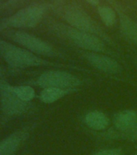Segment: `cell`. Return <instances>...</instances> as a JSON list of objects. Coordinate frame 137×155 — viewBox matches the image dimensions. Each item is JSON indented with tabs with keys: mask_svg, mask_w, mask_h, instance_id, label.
I'll list each match as a JSON object with an SVG mask.
<instances>
[{
	"mask_svg": "<svg viewBox=\"0 0 137 155\" xmlns=\"http://www.w3.org/2000/svg\"><path fill=\"white\" fill-rule=\"evenodd\" d=\"M65 18L72 28L97 36H102L103 38L106 37L94 20L82 10L72 7L65 12Z\"/></svg>",
	"mask_w": 137,
	"mask_h": 155,
	"instance_id": "cell-6",
	"label": "cell"
},
{
	"mask_svg": "<svg viewBox=\"0 0 137 155\" xmlns=\"http://www.w3.org/2000/svg\"><path fill=\"white\" fill-rule=\"evenodd\" d=\"M87 2H89L90 5H93V6H95V5H98L99 0H86Z\"/></svg>",
	"mask_w": 137,
	"mask_h": 155,
	"instance_id": "cell-18",
	"label": "cell"
},
{
	"mask_svg": "<svg viewBox=\"0 0 137 155\" xmlns=\"http://www.w3.org/2000/svg\"><path fill=\"white\" fill-rule=\"evenodd\" d=\"M0 107L6 120L24 115L31 108V102L24 101L11 88V83L0 79Z\"/></svg>",
	"mask_w": 137,
	"mask_h": 155,
	"instance_id": "cell-3",
	"label": "cell"
},
{
	"mask_svg": "<svg viewBox=\"0 0 137 155\" xmlns=\"http://www.w3.org/2000/svg\"><path fill=\"white\" fill-rule=\"evenodd\" d=\"M44 88L54 87L71 90L81 85V80L75 75L61 70H48L42 73L34 82Z\"/></svg>",
	"mask_w": 137,
	"mask_h": 155,
	"instance_id": "cell-5",
	"label": "cell"
},
{
	"mask_svg": "<svg viewBox=\"0 0 137 155\" xmlns=\"http://www.w3.org/2000/svg\"><path fill=\"white\" fill-rule=\"evenodd\" d=\"M137 122V113L133 110H124L113 117V124L116 129L127 134L135 127Z\"/></svg>",
	"mask_w": 137,
	"mask_h": 155,
	"instance_id": "cell-10",
	"label": "cell"
},
{
	"mask_svg": "<svg viewBox=\"0 0 137 155\" xmlns=\"http://www.w3.org/2000/svg\"><path fill=\"white\" fill-rule=\"evenodd\" d=\"M4 69L0 65V79H2L3 76H4Z\"/></svg>",
	"mask_w": 137,
	"mask_h": 155,
	"instance_id": "cell-19",
	"label": "cell"
},
{
	"mask_svg": "<svg viewBox=\"0 0 137 155\" xmlns=\"http://www.w3.org/2000/svg\"><path fill=\"white\" fill-rule=\"evenodd\" d=\"M65 34L73 43L83 50L93 53L104 52L106 50L103 41L95 35L79 31L72 27L65 28Z\"/></svg>",
	"mask_w": 137,
	"mask_h": 155,
	"instance_id": "cell-7",
	"label": "cell"
},
{
	"mask_svg": "<svg viewBox=\"0 0 137 155\" xmlns=\"http://www.w3.org/2000/svg\"><path fill=\"white\" fill-rule=\"evenodd\" d=\"M94 155H122V151L119 149H106L96 153Z\"/></svg>",
	"mask_w": 137,
	"mask_h": 155,
	"instance_id": "cell-16",
	"label": "cell"
},
{
	"mask_svg": "<svg viewBox=\"0 0 137 155\" xmlns=\"http://www.w3.org/2000/svg\"><path fill=\"white\" fill-rule=\"evenodd\" d=\"M11 88L15 92V94H17L24 101L31 102L36 96L35 90L28 85L17 86V85L11 84Z\"/></svg>",
	"mask_w": 137,
	"mask_h": 155,
	"instance_id": "cell-14",
	"label": "cell"
},
{
	"mask_svg": "<svg viewBox=\"0 0 137 155\" xmlns=\"http://www.w3.org/2000/svg\"><path fill=\"white\" fill-rule=\"evenodd\" d=\"M120 31L123 37L137 47V23L125 15H119Z\"/></svg>",
	"mask_w": 137,
	"mask_h": 155,
	"instance_id": "cell-11",
	"label": "cell"
},
{
	"mask_svg": "<svg viewBox=\"0 0 137 155\" xmlns=\"http://www.w3.org/2000/svg\"><path fill=\"white\" fill-rule=\"evenodd\" d=\"M29 137L27 128L13 132L0 140V155H15Z\"/></svg>",
	"mask_w": 137,
	"mask_h": 155,
	"instance_id": "cell-9",
	"label": "cell"
},
{
	"mask_svg": "<svg viewBox=\"0 0 137 155\" xmlns=\"http://www.w3.org/2000/svg\"><path fill=\"white\" fill-rule=\"evenodd\" d=\"M83 57L93 67L102 72L115 74L121 71L120 65L113 58L106 55L93 52H86L83 53Z\"/></svg>",
	"mask_w": 137,
	"mask_h": 155,
	"instance_id": "cell-8",
	"label": "cell"
},
{
	"mask_svg": "<svg viewBox=\"0 0 137 155\" xmlns=\"http://www.w3.org/2000/svg\"><path fill=\"white\" fill-rule=\"evenodd\" d=\"M98 12L102 21L107 27H112L116 22V12L107 6H101L98 8Z\"/></svg>",
	"mask_w": 137,
	"mask_h": 155,
	"instance_id": "cell-15",
	"label": "cell"
},
{
	"mask_svg": "<svg viewBox=\"0 0 137 155\" xmlns=\"http://www.w3.org/2000/svg\"><path fill=\"white\" fill-rule=\"evenodd\" d=\"M0 57L11 69L15 70L52 65L48 60L2 38H0Z\"/></svg>",
	"mask_w": 137,
	"mask_h": 155,
	"instance_id": "cell-1",
	"label": "cell"
},
{
	"mask_svg": "<svg viewBox=\"0 0 137 155\" xmlns=\"http://www.w3.org/2000/svg\"><path fill=\"white\" fill-rule=\"evenodd\" d=\"M125 136L128 140H132V141L137 140V122L135 124V127L132 128V130L130 131L128 133H127Z\"/></svg>",
	"mask_w": 137,
	"mask_h": 155,
	"instance_id": "cell-17",
	"label": "cell"
},
{
	"mask_svg": "<svg viewBox=\"0 0 137 155\" xmlns=\"http://www.w3.org/2000/svg\"><path fill=\"white\" fill-rule=\"evenodd\" d=\"M70 90L60 89L54 87L44 88L40 94V99L44 104H52L61 99L65 94H67Z\"/></svg>",
	"mask_w": 137,
	"mask_h": 155,
	"instance_id": "cell-13",
	"label": "cell"
},
{
	"mask_svg": "<svg viewBox=\"0 0 137 155\" xmlns=\"http://www.w3.org/2000/svg\"><path fill=\"white\" fill-rule=\"evenodd\" d=\"M45 9L41 5H31L15 12L6 19L3 28L8 29L32 28L43 19Z\"/></svg>",
	"mask_w": 137,
	"mask_h": 155,
	"instance_id": "cell-4",
	"label": "cell"
},
{
	"mask_svg": "<svg viewBox=\"0 0 137 155\" xmlns=\"http://www.w3.org/2000/svg\"><path fill=\"white\" fill-rule=\"evenodd\" d=\"M2 35L15 44L19 45L36 55L48 58H53L59 55L57 51L50 44L26 31L16 29H7L6 31H3Z\"/></svg>",
	"mask_w": 137,
	"mask_h": 155,
	"instance_id": "cell-2",
	"label": "cell"
},
{
	"mask_svg": "<svg viewBox=\"0 0 137 155\" xmlns=\"http://www.w3.org/2000/svg\"><path fill=\"white\" fill-rule=\"evenodd\" d=\"M85 123L91 129L102 131L107 128L110 120L103 112L99 111H92L86 115Z\"/></svg>",
	"mask_w": 137,
	"mask_h": 155,
	"instance_id": "cell-12",
	"label": "cell"
}]
</instances>
